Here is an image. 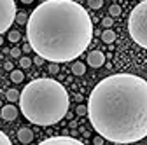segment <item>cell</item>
Here are the masks:
<instances>
[{
  "label": "cell",
  "instance_id": "21",
  "mask_svg": "<svg viewBox=\"0 0 147 145\" xmlns=\"http://www.w3.org/2000/svg\"><path fill=\"white\" fill-rule=\"evenodd\" d=\"M109 14H110V16H119V14H121V7H119V5H116V4H114V5H110Z\"/></svg>",
  "mask_w": 147,
  "mask_h": 145
},
{
  "label": "cell",
  "instance_id": "16",
  "mask_svg": "<svg viewBox=\"0 0 147 145\" xmlns=\"http://www.w3.org/2000/svg\"><path fill=\"white\" fill-rule=\"evenodd\" d=\"M32 63H33V60H30L28 56L20 58V66H21V68H28V66H32Z\"/></svg>",
  "mask_w": 147,
  "mask_h": 145
},
{
  "label": "cell",
  "instance_id": "14",
  "mask_svg": "<svg viewBox=\"0 0 147 145\" xmlns=\"http://www.w3.org/2000/svg\"><path fill=\"white\" fill-rule=\"evenodd\" d=\"M16 23H20V25L28 23V16H26L25 12H18V14H16Z\"/></svg>",
  "mask_w": 147,
  "mask_h": 145
},
{
  "label": "cell",
  "instance_id": "17",
  "mask_svg": "<svg viewBox=\"0 0 147 145\" xmlns=\"http://www.w3.org/2000/svg\"><path fill=\"white\" fill-rule=\"evenodd\" d=\"M49 74H53V75H56L58 74V72H60V63H54V61H51L49 63Z\"/></svg>",
  "mask_w": 147,
  "mask_h": 145
},
{
  "label": "cell",
  "instance_id": "1",
  "mask_svg": "<svg viewBox=\"0 0 147 145\" xmlns=\"http://www.w3.org/2000/svg\"><path fill=\"white\" fill-rule=\"evenodd\" d=\"M88 117L98 135L112 143L147 136V81L116 74L100 81L88 98Z\"/></svg>",
  "mask_w": 147,
  "mask_h": 145
},
{
  "label": "cell",
  "instance_id": "2",
  "mask_svg": "<svg viewBox=\"0 0 147 145\" xmlns=\"http://www.w3.org/2000/svg\"><path fill=\"white\" fill-rule=\"evenodd\" d=\"M32 51L47 61L67 63L79 58L93 39L88 11L74 0H46L28 17Z\"/></svg>",
  "mask_w": 147,
  "mask_h": 145
},
{
  "label": "cell",
  "instance_id": "19",
  "mask_svg": "<svg viewBox=\"0 0 147 145\" xmlns=\"http://www.w3.org/2000/svg\"><path fill=\"white\" fill-rule=\"evenodd\" d=\"M102 25H103V28H110L114 25V19H112V16H105L103 19H102Z\"/></svg>",
  "mask_w": 147,
  "mask_h": 145
},
{
  "label": "cell",
  "instance_id": "10",
  "mask_svg": "<svg viewBox=\"0 0 147 145\" xmlns=\"http://www.w3.org/2000/svg\"><path fill=\"white\" fill-rule=\"evenodd\" d=\"M102 40H103L105 44H112V42L116 40V33H114V30L105 28V30L102 32Z\"/></svg>",
  "mask_w": 147,
  "mask_h": 145
},
{
  "label": "cell",
  "instance_id": "23",
  "mask_svg": "<svg viewBox=\"0 0 147 145\" xmlns=\"http://www.w3.org/2000/svg\"><path fill=\"white\" fill-rule=\"evenodd\" d=\"M11 56L12 58H21V49L20 47H12L11 49Z\"/></svg>",
  "mask_w": 147,
  "mask_h": 145
},
{
  "label": "cell",
  "instance_id": "30",
  "mask_svg": "<svg viewBox=\"0 0 147 145\" xmlns=\"http://www.w3.org/2000/svg\"><path fill=\"white\" fill-rule=\"evenodd\" d=\"M140 2H144V0H140Z\"/></svg>",
  "mask_w": 147,
  "mask_h": 145
},
{
  "label": "cell",
  "instance_id": "15",
  "mask_svg": "<svg viewBox=\"0 0 147 145\" xmlns=\"http://www.w3.org/2000/svg\"><path fill=\"white\" fill-rule=\"evenodd\" d=\"M20 39H21V33L18 32V30H11V32H9V40H11V42H18Z\"/></svg>",
  "mask_w": 147,
  "mask_h": 145
},
{
  "label": "cell",
  "instance_id": "6",
  "mask_svg": "<svg viewBox=\"0 0 147 145\" xmlns=\"http://www.w3.org/2000/svg\"><path fill=\"white\" fill-rule=\"evenodd\" d=\"M58 143H65V145H82L81 140L74 138V136H51L47 140L42 142V145H58Z\"/></svg>",
  "mask_w": 147,
  "mask_h": 145
},
{
  "label": "cell",
  "instance_id": "4",
  "mask_svg": "<svg viewBox=\"0 0 147 145\" xmlns=\"http://www.w3.org/2000/svg\"><path fill=\"white\" fill-rule=\"evenodd\" d=\"M128 32L135 44L147 49V0L140 2L131 12L128 19Z\"/></svg>",
  "mask_w": 147,
  "mask_h": 145
},
{
  "label": "cell",
  "instance_id": "29",
  "mask_svg": "<svg viewBox=\"0 0 147 145\" xmlns=\"http://www.w3.org/2000/svg\"><path fill=\"white\" fill-rule=\"evenodd\" d=\"M4 44V39H2V35H0V46H2Z\"/></svg>",
  "mask_w": 147,
  "mask_h": 145
},
{
  "label": "cell",
  "instance_id": "18",
  "mask_svg": "<svg viewBox=\"0 0 147 145\" xmlns=\"http://www.w3.org/2000/svg\"><path fill=\"white\" fill-rule=\"evenodd\" d=\"M88 5L91 9H100L103 5V0H88Z\"/></svg>",
  "mask_w": 147,
  "mask_h": 145
},
{
  "label": "cell",
  "instance_id": "8",
  "mask_svg": "<svg viewBox=\"0 0 147 145\" xmlns=\"http://www.w3.org/2000/svg\"><path fill=\"white\" fill-rule=\"evenodd\" d=\"M0 117H2L4 121H14L16 117H18V108L14 107V105H5V107H2V110H0Z\"/></svg>",
  "mask_w": 147,
  "mask_h": 145
},
{
  "label": "cell",
  "instance_id": "26",
  "mask_svg": "<svg viewBox=\"0 0 147 145\" xmlns=\"http://www.w3.org/2000/svg\"><path fill=\"white\" fill-rule=\"evenodd\" d=\"M4 68H5V70H9V72H11V70H14V68H12V61H5Z\"/></svg>",
  "mask_w": 147,
  "mask_h": 145
},
{
  "label": "cell",
  "instance_id": "11",
  "mask_svg": "<svg viewBox=\"0 0 147 145\" xmlns=\"http://www.w3.org/2000/svg\"><path fill=\"white\" fill-rule=\"evenodd\" d=\"M72 74L74 75H84L86 74V65L82 61H74L72 63Z\"/></svg>",
  "mask_w": 147,
  "mask_h": 145
},
{
  "label": "cell",
  "instance_id": "13",
  "mask_svg": "<svg viewBox=\"0 0 147 145\" xmlns=\"http://www.w3.org/2000/svg\"><path fill=\"white\" fill-rule=\"evenodd\" d=\"M20 91H18V89H9V91L5 93V98L11 101V103H14V101H20Z\"/></svg>",
  "mask_w": 147,
  "mask_h": 145
},
{
  "label": "cell",
  "instance_id": "5",
  "mask_svg": "<svg viewBox=\"0 0 147 145\" xmlns=\"http://www.w3.org/2000/svg\"><path fill=\"white\" fill-rule=\"evenodd\" d=\"M16 4L14 0H0V35L5 33L16 21Z\"/></svg>",
  "mask_w": 147,
  "mask_h": 145
},
{
  "label": "cell",
  "instance_id": "27",
  "mask_svg": "<svg viewBox=\"0 0 147 145\" xmlns=\"http://www.w3.org/2000/svg\"><path fill=\"white\" fill-rule=\"evenodd\" d=\"M23 51H25V52H28V51H32V46H30V42L23 46Z\"/></svg>",
  "mask_w": 147,
  "mask_h": 145
},
{
  "label": "cell",
  "instance_id": "9",
  "mask_svg": "<svg viewBox=\"0 0 147 145\" xmlns=\"http://www.w3.org/2000/svg\"><path fill=\"white\" fill-rule=\"evenodd\" d=\"M18 140H20L21 143H30L33 140V131L30 128H21L20 131H18Z\"/></svg>",
  "mask_w": 147,
  "mask_h": 145
},
{
  "label": "cell",
  "instance_id": "24",
  "mask_svg": "<svg viewBox=\"0 0 147 145\" xmlns=\"http://www.w3.org/2000/svg\"><path fill=\"white\" fill-rule=\"evenodd\" d=\"M103 142H105V138H103L102 135H98V136L93 138V143H95V145H103Z\"/></svg>",
  "mask_w": 147,
  "mask_h": 145
},
{
  "label": "cell",
  "instance_id": "20",
  "mask_svg": "<svg viewBox=\"0 0 147 145\" xmlns=\"http://www.w3.org/2000/svg\"><path fill=\"white\" fill-rule=\"evenodd\" d=\"M76 114L77 115H88V105H77Z\"/></svg>",
  "mask_w": 147,
  "mask_h": 145
},
{
  "label": "cell",
  "instance_id": "3",
  "mask_svg": "<svg viewBox=\"0 0 147 145\" xmlns=\"http://www.w3.org/2000/svg\"><path fill=\"white\" fill-rule=\"evenodd\" d=\"M68 93L63 84L54 79H35L25 86L20 95V108L23 115L37 126H53L67 117Z\"/></svg>",
  "mask_w": 147,
  "mask_h": 145
},
{
  "label": "cell",
  "instance_id": "7",
  "mask_svg": "<svg viewBox=\"0 0 147 145\" xmlns=\"http://www.w3.org/2000/svg\"><path fill=\"white\" fill-rule=\"evenodd\" d=\"M86 61H88V65H89V66L98 68V66H102V65L105 63V54H103L102 51H91V52L88 54Z\"/></svg>",
  "mask_w": 147,
  "mask_h": 145
},
{
  "label": "cell",
  "instance_id": "12",
  "mask_svg": "<svg viewBox=\"0 0 147 145\" xmlns=\"http://www.w3.org/2000/svg\"><path fill=\"white\" fill-rule=\"evenodd\" d=\"M23 79H25V75H23L21 70H11V81H12L14 84L23 82Z\"/></svg>",
  "mask_w": 147,
  "mask_h": 145
},
{
  "label": "cell",
  "instance_id": "22",
  "mask_svg": "<svg viewBox=\"0 0 147 145\" xmlns=\"http://www.w3.org/2000/svg\"><path fill=\"white\" fill-rule=\"evenodd\" d=\"M0 145H11V140H9V136H7L4 131H0Z\"/></svg>",
  "mask_w": 147,
  "mask_h": 145
},
{
  "label": "cell",
  "instance_id": "28",
  "mask_svg": "<svg viewBox=\"0 0 147 145\" xmlns=\"http://www.w3.org/2000/svg\"><path fill=\"white\" fill-rule=\"evenodd\" d=\"M21 2H23V4H32L33 0H21Z\"/></svg>",
  "mask_w": 147,
  "mask_h": 145
},
{
  "label": "cell",
  "instance_id": "25",
  "mask_svg": "<svg viewBox=\"0 0 147 145\" xmlns=\"http://www.w3.org/2000/svg\"><path fill=\"white\" fill-rule=\"evenodd\" d=\"M33 63H35L37 66H40V65L44 63V58H42V56H39V54H37V56L33 58Z\"/></svg>",
  "mask_w": 147,
  "mask_h": 145
}]
</instances>
